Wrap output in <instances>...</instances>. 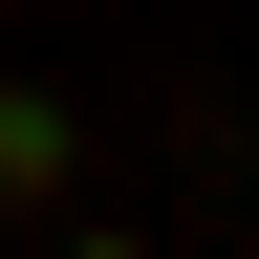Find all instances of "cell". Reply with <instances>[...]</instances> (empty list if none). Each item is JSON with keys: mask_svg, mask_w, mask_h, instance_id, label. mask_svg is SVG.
I'll return each instance as SVG.
<instances>
[{"mask_svg": "<svg viewBox=\"0 0 259 259\" xmlns=\"http://www.w3.org/2000/svg\"><path fill=\"white\" fill-rule=\"evenodd\" d=\"M65 173H87L65 87H0V216H65Z\"/></svg>", "mask_w": 259, "mask_h": 259, "instance_id": "cell-1", "label": "cell"}, {"mask_svg": "<svg viewBox=\"0 0 259 259\" xmlns=\"http://www.w3.org/2000/svg\"><path fill=\"white\" fill-rule=\"evenodd\" d=\"M65 259H151V238H87V216H65Z\"/></svg>", "mask_w": 259, "mask_h": 259, "instance_id": "cell-2", "label": "cell"}]
</instances>
